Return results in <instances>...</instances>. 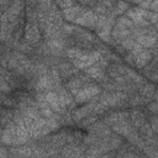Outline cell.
Listing matches in <instances>:
<instances>
[{"instance_id": "83f0119b", "label": "cell", "mask_w": 158, "mask_h": 158, "mask_svg": "<svg viewBox=\"0 0 158 158\" xmlns=\"http://www.w3.org/2000/svg\"><path fill=\"white\" fill-rule=\"evenodd\" d=\"M57 5L60 7V9H68V7H70V6H73L74 5V2H73V0H57Z\"/></svg>"}, {"instance_id": "484cf974", "label": "cell", "mask_w": 158, "mask_h": 158, "mask_svg": "<svg viewBox=\"0 0 158 158\" xmlns=\"http://www.w3.org/2000/svg\"><path fill=\"white\" fill-rule=\"evenodd\" d=\"M96 122V116H86L83 118L81 121V126L83 127H88V126H91L93 123Z\"/></svg>"}, {"instance_id": "277c9868", "label": "cell", "mask_w": 158, "mask_h": 158, "mask_svg": "<svg viewBox=\"0 0 158 158\" xmlns=\"http://www.w3.org/2000/svg\"><path fill=\"white\" fill-rule=\"evenodd\" d=\"M96 20H98V15L94 11H91V10H84L74 20V22L78 23V25H80V26H84V27H95Z\"/></svg>"}, {"instance_id": "5bb4252c", "label": "cell", "mask_w": 158, "mask_h": 158, "mask_svg": "<svg viewBox=\"0 0 158 158\" xmlns=\"http://www.w3.org/2000/svg\"><path fill=\"white\" fill-rule=\"evenodd\" d=\"M84 10H85V9H84L83 6H80V5H77V6L73 5V6H70V7L63 10V16H64L65 20H68V21H74Z\"/></svg>"}, {"instance_id": "4fadbf2b", "label": "cell", "mask_w": 158, "mask_h": 158, "mask_svg": "<svg viewBox=\"0 0 158 158\" xmlns=\"http://www.w3.org/2000/svg\"><path fill=\"white\" fill-rule=\"evenodd\" d=\"M127 73V68L120 63H112L107 67V74L109 77H111L112 79L117 78V77H121V75H125Z\"/></svg>"}, {"instance_id": "4316f807", "label": "cell", "mask_w": 158, "mask_h": 158, "mask_svg": "<svg viewBox=\"0 0 158 158\" xmlns=\"http://www.w3.org/2000/svg\"><path fill=\"white\" fill-rule=\"evenodd\" d=\"M11 89H12V86L6 81V79L1 78V93L2 94H10Z\"/></svg>"}, {"instance_id": "d6986e66", "label": "cell", "mask_w": 158, "mask_h": 158, "mask_svg": "<svg viewBox=\"0 0 158 158\" xmlns=\"http://www.w3.org/2000/svg\"><path fill=\"white\" fill-rule=\"evenodd\" d=\"M136 40H137V43L142 44L143 47H153L157 43V37L153 35H142V36H138Z\"/></svg>"}, {"instance_id": "8fae6325", "label": "cell", "mask_w": 158, "mask_h": 158, "mask_svg": "<svg viewBox=\"0 0 158 158\" xmlns=\"http://www.w3.org/2000/svg\"><path fill=\"white\" fill-rule=\"evenodd\" d=\"M105 69H102L100 65H98L96 63L90 65L89 68L85 69V74L89 75L90 78L93 79H96V80H105V73H104Z\"/></svg>"}, {"instance_id": "8992f818", "label": "cell", "mask_w": 158, "mask_h": 158, "mask_svg": "<svg viewBox=\"0 0 158 158\" xmlns=\"http://www.w3.org/2000/svg\"><path fill=\"white\" fill-rule=\"evenodd\" d=\"M41 38L40 28L36 22H27L25 26V40L30 44H35Z\"/></svg>"}, {"instance_id": "e0dca14e", "label": "cell", "mask_w": 158, "mask_h": 158, "mask_svg": "<svg viewBox=\"0 0 158 158\" xmlns=\"http://www.w3.org/2000/svg\"><path fill=\"white\" fill-rule=\"evenodd\" d=\"M128 116H130V114L127 111H123V112L122 111H120V112H112V114H110L105 118V122L109 123V125H114V123H116V122H118L121 120L128 118Z\"/></svg>"}, {"instance_id": "7402d4cb", "label": "cell", "mask_w": 158, "mask_h": 158, "mask_svg": "<svg viewBox=\"0 0 158 158\" xmlns=\"http://www.w3.org/2000/svg\"><path fill=\"white\" fill-rule=\"evenodd\" d=\"M139 133L142 137L144 138H148V137H152L153 136V130H152V126L148 125L147 122H144L141 127H139Z\"/></svg>"}, {"instance_id": "30bf717a", "label": "cell", "mask_w": 158, "mask_h": 158, "mask_svg": "<svg viewBox=\"0 0 158 158\" xmlns=\"http://www.w3.org/2000/svg\"><path fill=\"white\" fill-rule=\"evenodd\" d=\"M148 16V12L146 10H142V9H138V7H131L127 10V17L131 19L136 25L143 20V19H147Z\"/></svg>"}, {"instance_id": "2e32d148", "label": "cell", "mask_w": 158, "mask_h": 158, "mask_svg": "<svg viewBox=\"0 0 158 158\" xmlns=\"http://www.w3.org/2000/svg\"><path fill=\"white\" fill-rule=\"evenodd\" d=\"M47 47L51 52L59 53L60 51L64 49V42L60 38H51V40H47Z\"/></svg>"}, {"instance_id": "d4e9b609", "label": "cell", "mask_w": 158, "mask_h": 158, "mask_svg": "<svg viewBox=\"0 0 158 158\" xmlns=\"http://www.w3.org/2000/svg\"><path fill=\"white\" fill-rule=\"evenodd\" d=\"M127 10H128V5L125 1H118L116 4V11H115L116 14H123Z\"/></svg>"}, {"instance_id": "9c48e42d", "label": "cell", "mask_w": 158, "mask_h": 158, "mask_svg": "<svg viewBox=\"0 0 158 158\" xmlns=\"http://www.w3.org/2000/svg\"><path fill=\"white\" fill-rule=\"evenodd\" d=\"M95 104H96V101L94 100V101H91V102L84 105L81 109L75 110V111L73 112V118H74V121L78 122V121H80V120H83L84 117L89 116V114L93 112V109H94V105H95Z\"/></svg>"}, {"instance_id": "3957f363", "label": "cell", "mask_w": 158, "mask_h": 158, "mask_svg": "<svg viewBox=\"0 0 158 158\" xmlns=\"http://www.w3.org/2000/svg\"><path fill=\"white\" fill-rule=\"evenodd\" d=\"M127 99V94L126 93H106L101 96L100 101L106 105L107 107H114V106H117L120 105L121 102H123L125 100Z\"/></svg>"}, {"instance_id": "6da1fadb", "label": "cell", "mask_w": 158, "mask_h": 158, "mask_svg": "<svg viewBox=\"0 0 158 158\" xmlns=\"http://www.w3.org/2000/svg\"><path fill=\"white\" fill-rule=\"evenodd\" d=\"M100 58H101L100 52H95V51H94V52H90V53H84V54H81L79 58L73 59L72 63H73V65H74L77 69H86V68H89L90 65L95 64Z\"/></svg>"}, {"instance_id": "ba28073f", "label": "cell", "mask_w": 158, "mask_h": 158, "mask_svg": "<svg viewBox=\"0 0 158 158\" xmlns=\"http://www.w3.org/2000/svg\"><path fill=\"white\" fill-rule=\"evenodd\" d=\"M112 130H114L116 133L122 135V136H125V137H126L128 133H131V132L133 131L132 123H130L127 118H126V120H121V121L114 123V125H112Z\"/></svg>"}, {"instance_id": "4dcf8cb0", "label": "cell", "mask_w": 158, "mask_h": 158, "mask_svg": "<svg viewBox=\"0 0 158 158\" xmlns=\"http://www.w3.org/2000/svg\"><path fill=\"white\" fill-rule=\"evenodd\" d=\"M148 110H149L151 112L158 114V101H156V102H152V104H149V105H148Z\"/></svg>"}, {"instance_id": "52a82bcc", "label": "cell", "mask_w": 158, "mask_h": 158, "mask_svg": "<svg viewBox=\"0 0 158 158\" xmlns=\"http://www.w3.org/2000/svg\"><path fill=\"white\" fill-rule=\"evenodd\" d=\"M53 88H54V83L49 74L41 75L35 84V89L37 90V93H46V91L52 90Z\"/></svg>"}, {"instance_id": "f1b7e54d", "label": "cell", "mask_w": 158, "mask_h": 158, "mask_svg": "<svg viewBox=\"0 0 158 158\" xmlns=\"http://www.w3.org/2000/svg\"><path fill=\"white\" fill-rule=\"evenodd\" d=\"M147 19H148L149 22L157 23V22H158V12H151V14H148Z\"/></svg>"}, {"instance_id": "cb8c5ba5", "label": "cell", "mask_w": 158, "mask_h": 158, "mask_svg": "<svg viewBox=\"0 0 158 158\" xmlns=\"http://www.w3.org/2000/svg\"><path fill=\"white\" fill-rule=\"evenodd\" d=\"M109 11H110V10H109L106 6L101 5V4H96V5H94V12H95L96 15H107Z\"/></svg>"}, {"instance_id": "44dd1931", "label": "cell", "mask_w": 158, "mask_h": 158, "mask_svg": "<svg viewBox=\"0 0 158 158\" xmlns=\"http://www.w3.org/2000/svg\"><path fill=\"white\" fill-rule=\"evenodd\" d=\"M85 52L83 51V49H80V48H68L67 51H65V54H67V57L69 58V59H77V58H79L81 54H84Z\"/></svg>"}, {"instance_id": "9a60e30c", "label": "cell", "mask_w": 158, "mask_h": 158, "mask_svg": "<svg viewBox=\"0 0 158 158\" xmlns=\"http://www.w3.org/2000/svg\"><path fill=\"white\" fill-rule=\"evenodd\" d=\"M152 59V53L149 51H142L138 56H136L135 58V65L138 68H143L148 64V62Z\"/></svg>"}, {"instance_id": "ac0fdd59", "label": "cell", "mask_w": 158, "mask_h": 158, "mask_svg": "<svg viewBox=\"0 0 158 158\" xmlns=\"http://www.w3.org/2000/svg\"><path fill=\"white\" fill-rule=\"evenodd\" d=\"M130 117H131V123L135 128H139L146 121H144V115L139 111V110H133L131 114H130Z\"/></svg>"}, {"instance_id": "7c38bea8", "label": "cell", "mask_w": 158, "mask_h": 158, "mask_svg": "<svg viewBox=\"0 0 158 158\" xmlns=\"http://www.w3.org/2000/svg\"><path fill=\"white\" fill-rule=\"evenodd\" d=\"M56 93L58 94L59 100H60L62 105H63L65 109H67V107H73L74 102H73V99H72V96H70L68 89H64V88H62V86H58Z\"/></svg>"}, {"instance_id": "7a4b0ae2", "label": "cell", "mask_w": 158, "mask_h": 158, "mask_svg": "<svg viewBox=\"0 0 158 158\" xmlns=\"http://www.w3.org/2000/svg\"><path fill=\"white\" fill-rule=\"evenodd\" d=\"M99 93H100V88L98 85H95V84H86L74 95V99H75V102L83 104V102L88 101L89 99L95 98Z\"/></svg>"}, {"instance_id": "f546056e", "label": "cell", "mask_w": 158, "mask_h": 158, "mask_svg": "<svg viewBox=\"0 0 158 158\" xmlns=\"http://www.w3.org/2000/svg\"><path fill=\"white\" fill-rule=\"evenodd\" d=\"M151 126H152L153 132H158V116L152 117V120H151Z\"/></svg>"}, {"instance_id": "5b68a950", "label": "cell", "mask_w": 158, "mask_h": 158, "mask_svg": "<svg viewBox=\"0 0 158 158\" xmlns=\"http://www.w3.org/2000/svg\"><path fill=\"white\" fill-rule=\"evenodd\" d=\"M44 99L47 101V104L51 106V109L56 112V114H63L65 111V107L62 105L60 100H59V96L56 91H46L44 93Z\"/></svg>"}, {"instance_id": "ffe728a7", "label": "cell", "mask_w": 158, "mask_h": 158, "mask_svg": "<svg viewBox=\"0 0 158 158\" xmlns=\"http://www.w3.org/2000/svg\"><path fill=\"white\" fill-rule=\"evenodd\" d=\"M154 91H156V86L153 84H143L142 86H139V94L147 99L153 98Z\"/></svg>"}, {"instance_id": "603a6c76", "label": "cell", "mask_w": 158, "mask_h": 158, "mask_svg": "<svg viewBox=\"0 0 158 158\" xmlns=\"http://www.w3.org/2000/svg\"><path fill=\"white\" fill-rule=\"evenodd\" d=\"M136 43H135V40L132 38V37H126V38H123L121 42H120V46L123 48V49H132L133 48V46H135Z\"/></svg>"}]
</instances>
